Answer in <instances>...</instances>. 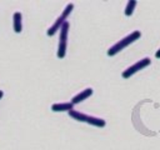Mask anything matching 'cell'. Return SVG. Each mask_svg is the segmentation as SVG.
I'll list each match as a JSON object with an SVG mask.
<instances>
[{
    "label": "cell",
    "mask_w": 160,
    "mask_h": 150,
    "mask_svg": "<svg viewBox=\"0 0 160 150\" xmlns=\"http://www.w3.org/2000/svg\"><path fill=\"white\" fill-rule=\"evenodd\" d=\"M140 36H141V32H140L139 30H135V31L130 32L128 36L122 38V39L119 40L116 44H114V45L108 50V55H109V56H114V55H116V54L120 52L122 49H125L126 46H129L130 44H132L134 41H136L138 39H140Z\"/></svg>",
    "instance_id": "cell-1"
},
{
    "label": "cell",
    "mask_w": 160,
    "mask_h": 150,
    "mask_svg": "<svg viewBox=\"0 0 160 150\" xmlns=\"http://www.w3.org/2000/svg\"><path fill=\"white\" fill-rule=\"evenodd\" d=\"M69 115L76 120V121H81V122H88L90 125H94V126H98V128H104L106 125L105 120L101 119V118H96V116H91V115H86L81 111H78V110H70L69 111Z\"/></svg>",
    "instance_id": "cell-2"
},
{
    "label": "cell",
    "mask_w": 160,
    "mask_h": 150,
    "mask_svg": "<svg viewBox=\"0 0 160 150\" xmlns=\"http://www.w3.org/2000/svg\"><path fill=\"white\" fill-rule=\"evenodd\" d=\"M72 9H74V4L72 2H70V4H68L66 6H65V9L62 10V12H61V15L55 20V22L48 29V31H46V34H48V36H52L58 30H60L61 29V26H62V24L66 21V18L70 15V12L72 11Z\"/></svg>",
    "instance_id": "cell-3"
},
{
    "label": "cell",
    "mask_w": 160,
    "mask_h": 150,
    "mask_svg": "<svg viewBox=\"0 0 160 150\" xmlns=\"http://www.w3.org/2000/svg\"><path fill=\"white\" fill-rule=\"evenodd\" d=\"M70 24L65 21L60 29V39H59V46H58V58L64 59L66 55V44H68V34H69Z\"/></svg>",
    "instance_id": "cell-4"
},
{
    "label": "cell",
    "mask_w": 160,
    "mask_h": 150,
    "mask_svg": "<svg viewBox=\"0 0 160 150\" xmlns=\"http://www.w3.org/2000/svg\"><path fill=\"white\" fill-rule=\"evenodd\" d=\"M150 64H151L150 58H144V59H141V60L136 61L135 64H132L131 66H129L126 70H124L121 75H122V78H124V79H129V78H130V76H132L135 72H138V71L142 70L144 68L149 66Z\"/></svg>",
    "instance_id": "cell-5"
},
{
    "label": "cell",
    "mask_w": 160,
    "mask_h": 150,
    "mask_svg": "<svg viewBox=\"0 0 160 150\" xmlns=\"http://www.w3.org/2000/svg\"><path fill=\"white\" fill-rule=\"evenodd\" d=\"M92 95V89L91 88H86V89H84L82 91H80L79 94H76L72 99H71V104L72 105H76V104H79V102H81V101H84V100H86L88 98H90Z\"/></svg>",
    "instance_id": "cell-6"
},
{
    "label": "cell",
    "mask_w": 160,
    "mask_h": 150,
    "mask_svg": "<svg viewBox=\"0 0 160 150\" xmlns=\"http://www.w3.org/2000/svg\"><path fill=\"white\" fill-rule=\"evenodd\" d=\"M12 26H14V31L16 34L21 32V30H22V15H21L20 11L14 12V15H12Z\"/></svg>",
    "instance_id": "cell-7"
},
{
    "label": "cell",
    "mask_w": 160,
    "mask_h": 150,
    "mask_svg": "<svg viewBox=\"0 0 160 150\" xmlns=\"http://www.w3.org/2000/svg\"><path fill=\"white\" fill-rule=\"evenodd\" d=\"M51 110L55 112H61V111H70L74 110V105L71 102H58L51 105Z\"/></svg>",
    "instance_id": "cell-8"
},
{
    "label": "cell",
    "mask_w": 160,
    "mask_h": 150,
    "mask_svg": "<svg viewBox=\"0 0 160 150\" xmlns=\"http://www.w3.org/2000/svg\"><path fill=\"white\" fill-rule=\"evenodd\" d=\"M136 4H138L136 0H129L128 4H126V6H125L124 14H125L126 16H131L132 12H134V9H135V6H136Z\"/></svg>",
    "instance_id": "cell-9"
},
{
    "label": "cell",
    "mask_w": 160,
    "mask_h": 150,
    "mask_svg": "<svg viewBox=\"0 0 160 150\" xmlns=\"http://www.w3.org/2000/svg\"><path fill=\"white\" fill-rule=\"evenodd\" d=\"M155 58H156V59H160V49L155 52Z\"/></svg>",
    "instance_id": "cell-10"
},
{
    "label": "cell",
    "mask_w": 160,
    "mask_h": 150,
    "mask_svg": "<svg viewBox=\"0 0 160 150\" xmlns=\"http://www.w3.org/2000/svg\"><path fill=\"white\" fill-rule=\"evenodd\" d=\"M4 96V91L2 90H0V100H1V98Z\"/></svg>",
    "instance_id": "cell-11"
}]
</instances>
